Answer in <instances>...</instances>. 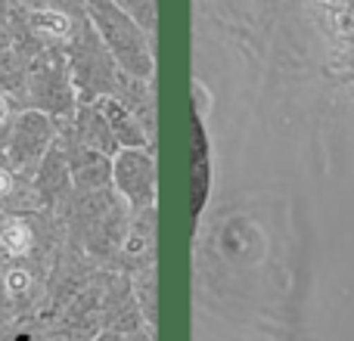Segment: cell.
<instances>
[{"label": "cell", "mask_w": 354, "mask_h": 341, "mask_svg": "<svg viewBox=\"0 0 354 341\" xmlns=\"http://www.w3.org/2000/svg\"><path fill=\"white\" fill-rule=\"evenodd\" d=\"M84 10L115 66L131 78H153V43H149L153 37L112 0H84Z\"/></svg>", "instance_id": "6da1fadb"}, {"label": "cell", "mask_w": 354, "mask_h": 341, "mask_svg": "<svg viewBox=\"0 0 354 341\" xmlns=\"http://www.w3.org/2000/svg\"><path fill=\"white\" fill-rule=\"evenodd\" d=\"M22 103L25 109L44 112V115H59V118L75 112L72 68H68V59L62 50L47 47L28 59Z\"/></svg>", "instance_id": "7a4b0ae2"}, {"label": "cell", "mask_w": 354, "mask_h": 341, "mask_svg": "<svg viewBox=\"0 0 354 341\" xmlns=\"http://www.w3.org/2000/svg\"><path fill=\"white\" fill-rule=\"evenodd\" d=\"M75 233H81V242L91 255L109 257L118 249V242L128 239V220L118 202L106 195V189L81 193L75 205Z\"/></svg>", "instance_id": "3957f363"}, {"label": "cell", "mask_w": 354, "mask_h": 341, "mask_svg": "<svg viewBox=\"0 0 354 341\" xmlns=\"http://www.w3.org/2000/svg\"><path fill=\"white\" fill-rule=\"evenodd\" d=\"M53 134H56V128H53V121H50V115L35 112V109H25L22 115L16 118L12 134L3 146L6 159L12 162V168H16L19 174H25V177L37 174L44 155H47L50 146H53Z\"/></svg>", "instance_id": "277c9868"}, {"label": "cell", "mask_w": 354, "mask_h": 341, "mask_svg": "<svg viewBox=\"0 0 354 341\" xmlns=\"http://www.w3.org/2000/svg\"><path fill=\"white\" fill-rule=\"evenodd\" d=\"M47 233V214L0 208V264H22L25 257H37Z\"/></svg>", "instance_id": "5b68a950"}, {"label": "cell", "mask_w": 354, "mask_h": 341, "mask_svg": "<svg viewBox=\"0 0 354 341\" xmlns=\"http://www.w3.org/2000/svg\"><path fill=\"white\" fill-rule=\"evenodd\" d=\"M118 193L128 199L131 208L143 211L156 202V159L147 149H122L112 165Z\"/></svg>", "instance_id": "8992f818"}, {"label": "cell", "mask_w": 354, "mask_h": 341, "mask_svg": "<svg viewBox=\"0 0 354 341\" xmlns=\"http://www.w3.org/2000/svg\"><path fill=\"white\" fill-rule=\"evenodd\" d=\"M59 146H62V153H66L68 174H72V183L78 186V193H97V189H106V183H109V177H112V165L103 153H97V149L78 143L68 130H66V137H62Z\"/></svg>", "instance_id": "52a82bcc"}, {"label": "cell", "mask_w": 354, "mask_h": 341, "mask_svg": "<svg viewBox=\"0 0 354 341\" xmlns=\"http://www.w3.org/2000/svg\"><path fill=\"white\" fill-rule=\"evenodd\" d=\"M37 292H41V276L28 264H0V313H25L31 311Z\"/></svg>", "instance_id": "ba28073f"}, {"label": "cell", "mask_w": 354, "mask_h": 341, "mask_svg": "<svg viewBox=\"0 0 354 341\" xmlns=\"http://www.w3.org/2000/svg\"><path fill=\"white\" fill-rule=\"evenodd\" d=\"M35 195H37V205L41 208H56L66 195L68 183H72V174H68V162H66V153H62L59 143L50 146V153L44 155L41 168L35 174Z\"/></svg>", "instance_id": "9c48e42d"}, {"label": "cell", "mask_w": 354, "mask_h": 341, "mask_svg": "<svg viewBox=\"0 0 354 341\" xmlns=\"http://www.w3.org/2000/svg\"><path fill=\"white\" fill-rule=\"evenodd\" d=\"M68 134H72L78 143L97 149V153H103V155H112L118 149L115 137H112V130H109V121H106L103 109H100V103L78 106V115H75V124H72Z\"/></svg>", "instance_id": "30bf717a"}, {"label": "cell", "mask_w": 354, "mask_h": 341, "mask_svg": "<svg viewBox=\"0 0 354 341\" xmlns=\"http://www.w3.org/2000/svg\"><path fill=\"white\" fill-rule=\"evenodd\" d=\"M112 97H115L118 103H122L124 109L143 124V130H147L149 137L156 134V103H153V87H149V81H140V78L128 81V75L122 72L118 87H115Z\"/></svg>", "instance_id": "8fae6325"}, {"label": "cell", "mask_w": 354, "mask_h": 341, "mask_svg": "<svg viewBox=\"0 0 354 341\" xmlns=\"http://www.w3.org/2000/svg\"><path fill=\"white\" fill-rule=\"evenodd\" d=\"M0 202L6 205V211H37L41 208L35 195V183L12 168L3 149H0Z\"/></svg>", "instance_id": "7c38bea8"}, {"label": "cell", "mask_w": 354, "mask_h": 341, "mask_svg": "<svg viewBox=\"0 0 354 341\" xmlns=\"http://www.w3.org/2000/svg\"><path fill=\"white\" fill-rule=\"evenodd\" d=\"M97 103H100V109H103L106 121H109V130H112V137H115L118 146L122 149H143L147 146L149 134L143 130V124L137 121V118L131 115L115 97H103V99H97Z\"/></svg>", "instance_id": "4fadbf2b"}, {"label": "cell", "mask_w": 354, "mask_h": 341, "mask_svg": "<svg viewBox=\"0 0 354 341\" xmlns=\"http://www.w3.org/2000/svg\"><path fill=\"white\" fill-rule=\"evenodd\" d=\"M118 10H124L149 37L156 31V0H112Z\"/></svg>", "instance_id": "5bb4252c"}, {"label": "cell", "mask_w": 354, "mask_h": 341, "mask_svg": "<svg viewBox=\"0 0 354 341\" xmlns=\"http://www.w3.org/2000/svg\"><path fill=\"white\" fill-rule=\"evenodd\" d=\"M19 106H25L22 99L12 97V93H3V90H0V149H3L6 140H10L16 118L25 112V109H19Z\"/></svg>", "instance_id": "9a60e30c"}, {"label": "cell", "mask_w": 354, "mask_h": 341, "mask_svg": "<svg viewBox=\"0 0 354 341\" xmlns=\"http://www.w3.org/2000/svg\"><path fill=\"white\" fill-rule=\"evenodd\" d=\"M196 168H193V174H196V193H193V211H199L202 208V202H205V137H202V130H199V121H196Z\"/></svg>", "instance_id": "2e32d148"}, {"label": "cell", "mask_w": 354, "mask_h": 341, "mask_svg": "<svg viewBox=\"0 0 354 341\" xmlns=\"http://www.w3.org/2000/svg\"><path fill=\"white\" fill-rule=\"evenodd\" d=\"M12 43V31H10V0H0V50Z\"/></svg>", "instance_id": "e0dca14e"}, {"label": "cell", "mask_w": 354, "mask_h": 341, "mask_svg": "<svg viewBox=\"0 0 354 341\" xmlns=\"http://www.w3.org/2000/svg\"><path fill=\"white\" fill-rule=\"evenodd\" d=\"M100 341H128V332H106Z\"/></svg>", "instance_id": "ac0fdd59"}]
</instances>
